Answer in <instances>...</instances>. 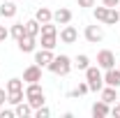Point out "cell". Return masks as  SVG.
<instances>
[{"mask_svg":"<svg viewBox=\"0 0 120 118\" xmlns=\"http://www.w3.org/2000/svg\"><path fill=\"white\" fill-rule=\"evenodd\" d=\"M72 67H74V63L69 56H53V60L49 63V72L51 74H58V76H67V74L72 72Z\"/></svg>","mask_w":120,"mask_h":118,"instance_id":"obj_1","label":"cell"},{"mask_svg":"<svg viewBox=\"0 0 120 118\" xmlns=\"http://www.w3.org/2000/svg\"><path fill=\"white\" fill-rule=\"evenodd\" d=\"M86 81H88V86L92 93H99V90L104 88V74H102V67L97 65V67H92L90 65L88 70H86Z\"/></svg>","mask_w":120,"mask_h":118,"instance_id":"obj_2","label":"cell"},{"mask_svg":"<svg viewBox=\"0 0 120 118\" xmlns=\"http://www.w3.org/2000/svg\"><path fill=\"white\" fill-rule=\"evenodd\" d=\"M37 81H42V67L32 63L23 70V83H37Z\"/></svg>","mask_w":120,"mask_h":118,"instance_id":"obj_3","label":"cell"},{"mask_svg":"<svg viewBox=\"0 0 120 118\" xmlns=\"http://www.w3.org/2000/svg\"><path fill=\"white\" fill-rule=\"evenodd\" d=\"M97 65H99L102 70H111V67H116V56H113V51L102 49V51L97 53Z\"/></svg>","mask_w":120,"mask_h":118,"instance_id":"obj_4","label":"cell"},{"mask_svg":"<svg viewBox=\"0 0 120 118\" xmlns=\"http://www.w3.org/2000/svg\"><path fill=\"white\" fill-rule=\"evenodd\" d=\"M83 35H86V39H88L90 44H97V42L104 39V30H102V26H86Z\"/></svg>","mask_w":120,"mask_h":118,"instance_id":"obj_5","label":"cell"},{"mask_svg":"<svg viewBox=\"0 0 120 118\" xmlns=\"http://www.w3.org/2000/svg\"><path fill=\"white\" fill-rule=\"evenodd\" d=\"M76 39H79V30L69 23H65V28L60 30V42L62 44H74Z\"/></svg>","mask_w":120,"mask_h":118,"instance_id":"obj_6","label":"cell"},{"mask_svg":"<svg viewBox=\"0 0 120 118\" xmlns=\"http://www.w3.org/2000/svg\"><path fill=\"white\" fill-rule=\"evenodd\" d=\"M35 46H37V37H32V35H23L19 39V51L21 53H32Z\"/></svg>","mask_w":120,"mask_h":118,"instance_id":"obj_7","label":"cell"},{"mask_svg":"<svg viewBox=\"0 0 120 118\" xmlns=\"http://www.w3.org/2000/svg\"><path fill=\"white\" fill-rule=\"evenodd\" d=\"M53 60V51L51 49H42V51H35V63L39 67H49V63Z\"/></svg>","mask_w":120,"mask_h":118,"instance_id":"obj_8","label":"cell"},{"mask_svg":"<svg viewBox=\"0 0 120 118\" xmlns=\"http://www.w3.org/2000/svg\"><path fill=\"white\" fill-rule=\"evenodd\" d=\"M53 21L58 23V26H65V23H72V12L67 9V7H60L53 12Z\"/></svg>","mask_w":120,"mask_h":118,"instance_id":"obj_9","label":"cell"},{"mask_svg":"<svg viewBox=\"0 0 120 118\" xmlns=\"http://www.w3.org/2000/svg\"><path fill=\"white\" fill-rule=\"evenodd\" d=\"M92 116L95 118H104V116H109L111 114V106H109V102H104V100H99V102H95L92 104Z\"/></svg>","mask_w":120,"mask_h":118,"instance_id":"obj_10","label":"cell"},{"mask_svg":"<svg viewBox=\"0 0 120 118\" xmlns=\"http://www.w3.org/2000/svg\"><path fill=\"white\" fill-rule=\"evenodd\" d=\"M99 95H102V100L109 102V104L118 102V88H113V86H106V83H104V88L99 90Z\"/></svg>","mask_w":120,"mask_h":118,"instance_id":"obj_11","label":"cell"},{"mask_svg":"<svg viewBox=\"0 0 120 118\" xmlns=\"http://www.w3.org/2000/svg\"><path fill=\"white\" fill-rule=\"evenodd\" d=\"M104 83H106V86H113V88H120V70H116V67L106 70V74H104Z\"/></svg>","mask_w":120,"mask_h":118,"instance_id":"obj_12","label":"cell"},{"mask_svg":"<svg viewBox=\"0 0 120 118\" xmlns=\"http://www.w3.org/2000/svg\"><path fill=\"white\" fill-rule=\"evenodd\" d=\"M16 12H19V7H16L14 0H7V2L0 5V16H5V19H14Z\"/></svg>","mask_w":120,"mask_h":118,"instance_id":"obj_13","label":"cell"},{"mask_svg":"<svg viewBox=\"0 0 120 118\" xmlns=\"http://www.w3.org/2000/svg\"><path fill=\"white\" fill-rule=\"evenodd\" d=\"M26 35H32V37H39V32H42V23L37 21V19H28L26 23Z\"/></svg>","mask_w":120,"mask_h":118,"instance_id":"obj_14","label":"cell"},{"mask_svg":"<svg viewBox=\"0 0 120 118\" xmlns=\"http://www.w3.org/2000/svg\"><path fill=\"white\" fill-rule=\"evenodd\" d=\"M56 44H58V35L56 32H44L42 35V49H56Z\"/></svg>","mask_w":120,"mask_h":118,"instance_id":"obj_15","label":"cell"},{"mask_svg":"<svg viewBox=\"0 0 120 118\" xmlns=\"http://www.w3.org/2000/svg\"><path fill=\"white\" fill-rule=\"evenodd\" d=\"M14 114H16L19 118H28V116L35 114V109H32L28 102H19V104H16V109H14Z\"/></svg>","mask_w":120,"mask_h":118,"instance_id":"obj_16","label":"cell"},{"mask_svg":"<svg viewBox=\"0 0 120 118\" xmlns=\"http://www.w3.org/2000/svg\"><path fill=\"white\" fill-rule=\"evenodd\" d=\"M35 19H37L39 23H49V21H53V12H51L49 7H39V9L35 12Z\"/></svg>","mask_w":120,"mask_h":118,"instance_id":"obj_17","label":"cell"},{"mask_svg":"<svg viewBox=\"0 0 120 118\" xmlns=\"http://www.w3.org/2000/svg\"><path fill=\"white\" fill-rule=\"evenodd\" d=\"M74 67H79L81 72H86V70L90 67V58L86 56V53H81V56H76V58H74Z\"/></svg>","mask_w":120,"mask_h":118,"instance_id":"obj_18","label":"cell"},{"mask_svg":"<svg viewBox=\"0 0 120 118\" xmlns=\"http://www.w3.org/2000/svg\"><path fill=\"white\" fill-rule=\"evenodd\" d=\"M120 21V12L118 9H116V7H109V14H106V26H116V23H118Z\"/></svg>","mask_w":120,"mask_h":118,"instance_id":"obj_19","label":"cell"},{"mask_svg":"<svg viewBox=\"0 0 120 118\" xmlns=\"http://www.w3.org/2000/svg\"><path fill=\"white\" fill-rule=\"evenodd\" d=\"M86 93H90V86H88V81H81V83L69 93V97H81V95H86Z\"/></svg>","mask_w":120,"mask_h":118,"instance_id":"obj_20","label":"cell"},{"mask_svg":"<svg viewBox=\"0 0 120 118\" xmlns=\"http://www.w3.org/2000/svg\"><path fill=\"white\" fill-rule=\"evenodd\" d=\"M9 35H12L16 42H19V39H21V37L26 35V26H23V23H14V26L9 28Z\"/></svg>","mask_w":120,"mask_h":118,"instance_id":"obj_21","label":"cell"},{"mask_svg":"<svg viewBox=\"0 0 120 118\" xmlns=\"http://www.w3.org/2000/svg\"><path fill=\"white\" fill-rule=\"evenodd\" d=\"M23 100H26V93H23V90H16V93H7V102L9 104H19V102H23Z\"/></svg>","mask_w":120,"mask_h":118,"instance_id":"obj_22","label":"cell"},{"mask_svg":"<svg viewBox=\"0 0 120 118\" xmlns=\"http://www.w3.org/2000/svg\"><path fill=\"white\" fill-rule=\"evenodd\" d=\"M16 90H23V79H9L7 81V93H16Z\"/></svg>","mask_w":120,"mask_h":118,"instance_id":"obj_23","label":"cell"},{"mask_svg":"<svg viewBox=\"0 0 120 118\" xmlns=\"http://www.w3.org/2000/svg\"><path fill=\"white\" fill-rule=\"evenodd\" d=\"M28 104L32 106V109H39V106H44V104H46L44 93H42V95H35V97H28Z\"/></svg>","mask_w":120,"mask_h":118,"instance_id":"obj_24","label":"cell"},{"mask_svg":"<svg viewBox=\"0 0 120 118\" xmlns=\"http://www.w3.org/2000/svg\"><path fill=\"white\" fill-rule=\"evenodd\" d=\"M106 14H109V7H106V5L95 7V19H97L99 23H104V21H106Z\"/></svg>","mask_w":120,"mask_h":118,"instance_id":"obj_25","label":"cell"},{"mask_svg":"<svg viewBox=\"0 0 120 118\" xmlns=\"http://www.w3.org/2000/svg\"><path fill=\"white\" fill-rule=\"evenodd\" d=\"M35 116H37V118H49V116H51V111H49V106L44 104V106L35 109Z\"/></svg>","mask_w":120,"mask_h":118,"instance_id":"obj_26","label":"cell"},{"mask_svg":"<svg viewBox=\"0 0 120 118\" xmlns=\"http://www.w3.org/2000/svg\"><path fill=\"white\" fill-rule=\"evenodd\" d=\"M16 114L12 111V109H0V118H14Z\"/></svg>","mask_w":120,"mask_h":118,"instance_id":"obj_27","label":"cell"},{"mask_svg":"<svg viewBox=\"0 0 120 118\" xmlns=\"http://www.w3.org/2000/svg\"><path fill=\"white\" fill-rule=\"evenodd\" d=\"M7 37H9V30L5 28V26H0V42H5Z\"/></svg>","mask_w":120,"mask_h":118,"instance_id":"obj_28","label":"cell"},{"mask_svg":"<svg viewBox=\"0 0 120 118\" xmlns=\"http://www.w3.org/2000/svg\"><path fill=\"white\" fill-rule=\"evenodd\" d=\"M97 0H79V7H95Z\"/></svg>","mask_w":120,"mask_h":118,"instance_id":"obj_29","label":"cell"},{"mask_svg":"<svg viewBox=\"0 0 120 118\" xmlns=\"http://www.w3.org/2000/svg\"><path fill=\"white\" fill-rule=\"evenodd\" d=\"M7 102V88H0V106Z\"/></svg>","mask_w":120,"mask_h":118,"instance_id":"obj_30","label":"cell"},{"mask_svg":"<svg viewBox=\"0 0 120 118\" xmlns=\"http://www.w3.org/2000/svg\"><path fill=\"white\" fill-rule=\"evenodd\" d=\"M102 5H106V7H118V5H120V0H104Z\"/></svg>","mask_w":120,"mask_h":118,"instance_id":"obj_31","label":"cell"},{"mask_svg":"<svg viewBox=\"0 0 120 118\" xmlns=\"http://www.w3.org/2000/svg\"><path fill=\"white\" fill-rule=\"evenodd\" d=\"M116 104H118V106H120V97H118V102H116Z\"/></svg>","mask_w":120,"mask_h":118,"instance_id":"obj_32","label":"cell"},{"mask_svg":"<svg viewBox=\"0 0 120 118\" xmlns=\"http://www.w3.org/2000/svg\"><path fill=\"white\" fill-rule=\"evenodd\" d=\"M118 70H120V60H118Z\"/></svg>","mask_w":120,"mask_h":118,"instance_id":"obj_33","label":"cell"},{"mask_svg":"<svg viewBox=\"0 0 120 118\" xmlns=\"http://www.w3.org/2000/svg\"><path fill=\"white\" fill-rule=\"evenodd\" d=\"M14 2H16V0H14Z\"/></svg>","mask_w":120,"mask_h":118,"instance_id":"obj_34","label":"cell"}]
</instances>
